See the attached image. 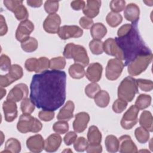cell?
Masks as SVG:
<instances>
[{
    "label": "cell",
    "instance_id": "6da1fadb",
    "mask_svg": "<svg viewBox=\"0 0 153 153\" xmlns=\"http://www.w3.org/2000/svg\"><path fill=\"white\" fill-rule=\"evenodd\" d=\"M66 74L64 71L46 70L33 75L30 99L39 109L54 111L66 100Z\"/></svg>",
    "mask_w": 153,
    "mask_h": 153
},
{
    "label": "cell",
    "instance_id": "7a4b0ae2",
    "mask_svg": "<svg viewBox=\"0 0 153 153\" xmlns=\"http://www.w3.org/2000/svg\"><path fill=\"white\" fill-rule=\"evenodd\" d=\"M115 40L123 53L124 66H127L139 56L152 54V51L139 33L137 23H131L130 30L126 35L115 38Z\"/></svg>",
    "mask_w": 153,
    "mask_h": 153
},
{
    "label": "cell",
    "instance_id": "3957f363",
    "mask_svg": "<svg viewBox=\"0 0 153 153\" xmlns=\"http://www.w3.org/2000/svg\"><path fill=\"white\" fill-rule=\"evenodd\" d=\"M63 54L65 58L73 59L75 63L81 65L84 67H85L89 63V58L87 51L82 45L69 43L65 45Z\"/></svg>",
    "mask_w": 153,
    "mask_h": 153
},
{
    "label": "cell",
    "instance_id": "277c9868",
    "mask_svg": "<svg viewBox=\"0 0 153 153\" xmlns=\"http://www.w3.org/2000/svg\"><path fill=\"white\" fill-rule=\"evenodd\" d=\"M136 79L132 76H127L122 80L118 87V97L126 101L131 102L138 93Z\"/></svg>",
    "mask_w": 153,
    "mask_h": 153
},
{
    "label": "cell",
    "instance_id": "5b68a950",
    "mask_svg": "<svg viewBox=\"0 0 153 153\" xmlns=\"http://www.w3.org/2000/svg\"><path fill=\"white\" fill-rule=\"evenodd\" d=\"M42 128V124L41 121L30 114L21 115L17 124V130L22 133H38L41 130Z\"/></svg>",
    "mask_w": 153,
    "mask_h": 153
},
{
    "label": "cell",
    "instance_id": "8992f818",
    "mask_svg": "<svg viewBox=\"0 0 153 153\" xmlns=\"http://www.w3.org/2000/svg\"><path fill=\"white\" fill-rule=\"evenodd\" d=\"M152 60V53L136 57L127 65V71L131 76H137L145 71Z\"/></svg>",
    "mask_w": 153,
    "mask_h": 153
},
{
    "label": "cell",
    "instance_id": "52a82bcc",
    "mask_svg": "<svg viewBox=\"0 0 153 153\" xmlns=\"http://www.w3.org/2000/svg\"><path fill=\"white\" fill-rule=\"evenodd\" d=\"M124 67V64L121 60L117 58L109 60L105 69L106 78L111 81L117 79L121 75Z\"/></svg>",
    "mask_w": 153,
    "mask_h": 153
},
{
    "label": "cell",
    "instance_id": "ba28073f",
    "mask_svg": "<svg viewBox=\"0 0 153 153\" xmlns=\"http://www.w3.org/2000/svg\"><path fill=\"white\" fill-rule=\"evenodd\" d=\"M23 75L22 68L17 64L12 65L8 74L0 76V85L1 87H8L14 81L20 79Z\"/></svg>",
    "mask_w": 153,
    "mask_h": 153
},
{
    "label": "cell",
    "instance_id": "9c48e42d",
    "mask_svg": "<svg viewBox=\"0 0 153 153\" xmlns=\"http://www.w3.org/2000/svg\"><path fill=\"white\" fill-rule=\"evenodd\" d=\"M139 109L135 106L131 105L124 114L120 124L121 127L126 130H130L138 121V114Z\"/></svg>",
    "mask_w": 153,
    "mask_h": 153
},
{
    "label": "cell",
    "instance_id": "30bf717a",
    "mask_svg": "<svg viewBox=\"0 0 153 153\" xmlns=\"http://www.w3.org/2000/svg\"><path fill=\"white\" fill-rule=\"evenodd\" d=\"M28 93L29 90L27 85L24 83H19L10 91L7 100L17 102L27 98Z\"/></svg>",
    "mask_w": 153,
    "mask_h": 153
},
{
    "label": "cell",
    "instance_id": "8fae6325",
    "mask_svg": "<svg viewBox=\"0 0 153 153\" xmlns=\"http://www.w3.org/2000/svg\"><path fill=\"white\" fill-rule=\"evenodd\" d=\"M59 36L63 40L71 38H79L83 34V30L76 25H65L60 27L57 33Z\"/></svg>",
    "mask_w": 153,
    "mask_h": 153
},
{
    "label": "cell",
    "instance_id": "7c38bea8",
    "mask_svg": "<svg viewBox=\"0 0 153 153\" xmlns=\"http://www.w3.org/2000/svg\"><path fill=\"white\" fill-rule=\"evenodd\" d=\"M33 30L34 25L31 21L26 20L21 22L16 31V39L21 42L26 40Z\"/></svg>",
    "mask_w": 153,
    "mask_h": 153
},
{
    "label": "cell",
    "instance_id": "4fadbf2b",
    "mask_svg": "<svg viewBox=\"0 0 153 153\" xmlns=\"http://www.w3.org/2000/svg\"><path fill=\"white\" fill-rule=\"evenodd\" d=\"M61 24L60 17L56 13L49 14L43 22V28L49 33H57Z\"/></svg>",
    "mask_w": 153,
    "mask_h": 153
},
{
    "label": "cell",
    "instance_id": "5bb4252c",
    "mask_svg": "<svg viewBox=\"0 0 153 153\" xmlns=\"http://www.w3.org/2000/svg\"><path fill=\"white\" fill-rule=\"evenodd\" d=\"M103 51L108 55L114 56L121 60H123V53L117 44L115 39L112 38H108L104 41Z\"/></svg>",
    "mask_w": 153,
    "mask_h": 153
},
{
    "label": "cell",
    "instance_id": "9a60e30c",
    "mask_svg": "<svg viewBox=\"0 0 153 153\" xmlns=\"http://www.w3.org/2000/svg\"><path fill=\"white\" fill-rule=\"evenodd\" d=\"M90 121V115L85 112H78L75 115L73 122V128L76 133H82L87 128Z\"/></svg>",
    "mask_w": 153,
    "mask_h": 153
},
{
    "label": "cell",
    "instance_id": "2e32d148",
    "mask_svg": "<svg viewBox=\"0 0 153 153\" xmlns=\"http://www.w3.org/2000/svg\"><path fill=\"white\" fill-rule=\"evenodd\" d=\"M44 141L41 135L35 134L26 140V146L30 151L39 153L44 149Z\"/></svg>",
    "mask_w": 153,
    "mask_h": 153
},
{
    "label": "cell",
    "instance_id": "e0dca14e",
    "mask_svg": "<svg viewBox=\"0 0 153 153\" xmlns=\"http://www.w3.org/2000/svg\"><path fill=\"white\" fill-rule=\"evenodd\" d=\"M119 151L121 153H136L137 152L136 145L128 135L121 136L119 139Z\"/></svg>",
    "mask_w": 153,
    "mask_h": 153
},
{
    "label": "cell",
    "instance_id": "ac0fdd59",
    "mask_svg": "<svg viewBox=\"0 0 153 153\" xmlns=\"http://www.w3.org/2000/svg\"><path fill=\"white\" fill-rule=\"evenodd\" d=\"M103 67L99 63H91L89 65L85 72L87 78L92 82H98L102 76Z\"/></svg>",
    "mask_w": 153,
    "mask_h": 153
},
{
    "label": "cell",
    "instance_id": "d6986e66",
    "mask_svg": "<svg viewBox=\"0 0 153 153\" xmlns=\"http://www.w3.org/2000/svg\"><path fill=\"white\" fill-rule=\"evenodd\" d=\"M2 109L5 120L7 122L13 121L17 117V106L15 102L6 100L3 102Z\"/></svg>",
    "mask_w": 153,
    "mask_h": 153
},
{
    "label": "cell",
    "instance_id": "ffe728a7",
    "mask_svg": "<svg viewBox=\"0 0 153 153\" xmlns=\"http://www.w3.org/2000/svg\"><path fill=\"white\" fill-rule=\"evenodd\" d=\"M62 137L58 133L50 134L44 141V149L48 152L56 151L62 143Z\"/></svg>",
    "mask_w": 153,
    "mask_h": 153
},
{
    "label": "cell",
    "instance_id": "44dd1931",
    "mask_svg": "<svg viewBox=\"0 0 153 153\" xmlns=\"http://www.w3.org/2000/svg\"><path fill=\"white\" fill-rule=\"evenodd\" d=\"M101 1L88 0L87 4L82 9V12L86 17L90 19L96 17L99 13V9L101 6Z\"/></svg>",
    "mask_w": 153,
    "mask_h": 153
},
{
    "label": "cell",
    "instance_id": "7402d4cb",
    "mask_svg": "<svg viewBox=\"0 0 153 153\" xmlns=\"http://www.w3.org/2000/svg\"><path fill=\"white\" fill-rule=\"evenodd\" d=\"M139 14L140 10L136 4L130 3L127 5L124 8V17L127 20L131 22V23H136L138 22Z\"/></svg>",
    "mask_w": 153,
    "mask_h": 153
},
{
    "label": "cell",
    "instance_id": "603a6c76",
    "mask_svg": "<svg viewBox=\"0 0 153 153\" xmlns=\"http://www.w3.org/2000/svg\"><path fill=\"white\" fill-rule=\"evenodd\" d=\"M75 109V105L71 100H68L65 105L60 109L57 115V118L61 121H69L73 118V113Z\"/></svg>",
    "mask_w": 153,
    "mask_h": 153
},
{
    "label": "cell",
    "instance_id": "cb8c5ba5",
    "mask_svg": "<svg viewBox=\"0 0 153 153\" xmlns=\"http://www.w3.org/2000/svg\"><path fill=\"white\" fill-rule=\"evenodd\" d=\"M139 124L149 132L153 131V118L152 114L148 111H143L139 118Z\"/></svg>",
    "mask_w": 153,
    "mask_h": 153
},
{
    "label": "cell",
    "instance_id": "d4e9b609",
    "mask_svg": "<svg viewBox=\"0 0 153 153\" xmlns=\"http://www.w3.org/2000/svg\"><path fill=\"white\" fill-rule=\"evenodd\" d=\"M102 133L97 127L91 126L88 128L87 133V140L88 144L97 145L100 144L102 141Z\"/></svg>",
    "mask_w": 153,
    "mask_h": 153
},
{
    "label": "cell",
    "instance_id": "484cf974",
    "mask_svg": "<svg viewBox=\"0 0 153 153\" xmlns=\"http://www.w3.org/2000/svg\"><path fill=\"white\" fill-rule=\"evenodd\" d=\"M107 33L106 26L102 23H96L90 28V34L93 39L101 40Z\"/></svg>",
    "mask_w": 153,
    "mask_h": 153
},
{
    "label": "cell",
    "instance_id": "4316f807",
    "mask_svg": "<svg viewBox=\"0 0 153 153\" xmlns=\"http://www.w3.org/2000/svg\"><path fill=\"white\" fill-rule=\"evenodd\" d=\"M94 102L96 105L100 108L106 107L110 101L109 93L105 90H100L95 96Z\"/></svg>",
    "mask_w": 153,
    "mask_h": 153
},
{
    "label": "cell",
    "instance_id": "83f0119b",
    "mask_svg": "<svg viewBox=\"0 0 153 153\" xmlns=\"http://www.w3.org/2000/svg\"><path fill=\"white\" fill-rule=\"evenodd\" d=\"M21 151V144L19 140L16 138L8 139L5 145V149L1 152L18 153Z\"/></svg>",
    "mask_w": 153,
    "mask_h": 153
},
{
    "label": "cell",
    "instance_id": "f1b7e54d",
    "mask_svg": "<svg viewBox=\"0 0 153 153\" xmlns=\"http://www.w3.org/2000/svg\"><path fill=\"white\" fill-rule=\"evenodd\" d=\"M105 144L106 150L111 153H114L118 151L119 149V140L118 138L114 135H108L106 136Z\"/></svg>",
    "mask_w": 153,
    "mask_h": 153
},
{
    "label": "cell",
    "instance_id": "f546056e",
    "mask_svg": "<svg viewBox=\"0 0 153 153\" xmlns=\"http://www.w3.org/2000/svg\"><path fill=\"white\" fill-rule=\"evenodd\" d=\"M69 75L74 79H81L85 74L84 67L78 63H74L69 66L68 69Z\"/></svg>",
    "mask_w": 153,
    "mask_h": 153
},
{
    "label": "cell",
    "instance_id": "4dcf8cb0",
    "mask_svg": "<svg viewBox=\"0 0 153 153\" xmlns=\"http://www.w3.org/2000/svg\"><path fill=\"white\" fill-rule=\"evenodd\" d=\"M151 96L148 94H140L137 97L135 102V106L139 109L142 110L148 108L151 103Z\"/></svg>",
    "mask_w": 153,
    "mask_h": 153
},
{
    "label": "cell",
    "instance_id": "1f68e13d",
    "mask_svg": "<svg viewBox=\"0 0 153 153\" xmlns=\"http://www.w3.org/2000/svg\"><path fill=\"white\" fill-rule=\"evenodd\" d=\"M38 45V41L33 37H29L26 40L21 42L22 49L27 53L35 51L37 49Z\"/></svg>",
    "mask_w": 153,
    "mask_h": 153
},
{
    "label": "cell",
    "instance_id": "d6a6232c",
    "mask_svg": "<svg viewBox=\"0 0 153 153\" xmlns=\"http://www.w3.org/2000/svg\"><path fill=\"white\" fill-rule=\"evenodd\" d=\"M106 21L109 26L112 27H115L122 22L123 17L119 13L111 11L107 14Z\"/></svg>",
    "mask_w": 153,
    "mask_h": 153
},
{
    "label": "cell",
    "instance_id": "836d02e7",
    "mask_svg": "<svg viewBox=\"0 0 153 153\" xmlns=\"http://www.w3.org/2000/svg\"><path fill=\"white\" fill-rule=\"evenodd\" d=\"M134 136L140 143H145L149 139V131L142 127L135 129Z\"/></svg>",
    "mask_w": 153,
    "mask_h": 153
},
{
    "label": "cell",
    "instance_id": "e575fe53",
    "mask_svg": "<svg viewBox=\"0 0 153 153\" xmlns=\"http://www.w3.org/2000/svg\"><path fill=\"white\" fill-rule=\"evenodd\" d=\"M16 18L19 21H25L27 20L29 17V13L26 7L23 5V3L18 5L13 10Z\"/></svg>",
    "mask_w": 153,
    "mask_h": 153
},
{
    "label": "cell",
    "instance_id": "d590c367",
    "mask_svg": "<svg viewBox=\"0 0 153 153\" xmlns=\"http://www.w3.org/2000/svg\"><path fill=\"white\" fill-rule=\"evenodd\" d=\"M66 65L65 58L62 56L52 58L50 60V68L51 70L63 69Z\"/></svg>",
    "mask_w": 153,
    "mask_h": 153
},
{
    "label": "cell",
    "instance_id": "8d00e7d4",
    "mask_svg": "<svg viewBox=\"0 0 153 153\" xmlns=\"http://www.w3.org/2000/svg\"><path fill=\"white\" fill-rule=\"evenodd\" d=\"M89 48L93 54H101L103 52V42L101 40L93 39L89 43Z\"/></svg>",
    "mask_w": 153,
    "mask_h": 153
},
{
    "label": "cell",
    "instance_id": "74e56055",
    "mask_svg": "<svg viewBox=\"0 0 153 153\" xmlns=\"http://www.w3.org/2000/svg\"><path fill=\"white\" fill-rule=\"evenodd\" d=\"M35 105L32 102L30 99L25 98L22 100L20 104V109L23 114H31L35 110Z\"/></svg>",
    "mask_w": 153,
    "mask_h": 153
},
{
    "label": "cell",
    "instance_id": "f35d334b",
    "mask_svg": "<svg viewBox=\"0 0 153 153\" xmlns=\"http://www.w3.org/2000/svg\"><path fill=\"white\" fill-rule=\"evenodd\" d=\"M100 90V85L96 82L88 84L85 88V93L90 98L94 99L97 93Z\"/></svg>",
    "mask_w": 153,
    "mask_h": 153
},
{
    "label": "cell",
    "instance_id": "ab89813d",
    "mask_svg": "<svg viewBox=\"0 0 153 153\" xmlns=\"http://www.w3.org/2000/svg\"><path fill=\"white\" fill-rule=\"evenodd\" d=\"M53 130L56 133L65 134L69 130V124L66 121L59 120L53 124Z\"/></svg>",
    "mask_w": 153,
    "mask_h": 153
},
{
    "label": "cell",
    "instance_id": "60d3db41",
    "mask_svg": "<svg viewBox=\"0 0 153 153\" xmlns=\"http://www.w3.org/2000/svg\"><path fill=\"white\" fill-rule=\"evenodd\" d=\"M88 145V140L84 137H79L74 143V148L77 152H84Z\"/></svg>",
    "mask_w": 153,
    "mask_h": 153
},
{
    "label": "cell",
    "instance_id": "b9f144b4",
    "mask_svg": "<svg viewBox=\"0 0 153 153\" xmlns=\"http://www.w3.org/2000/svg\"><path fill=\"white\" fill-rule=\"evenodd\" d=\"M59 2L57 1H46L44 3V7L45 11L49 14H54L58 11Z\"/></svg>",
    "mask_w": 153,
    "mask_h": 153
},
{
    "label": "cell",
    "instance_id": "7bdbcfd3",
    "mask_svg": "<svg viewBox=\"0 0 153 153\" xmlns=\"http://www.w3.org/2000/svg\"><path fill=\"white\" fill-rule=\"evenodd\" d=\"M137 87L144 91H150L153 88V82L151 80L145 79H136Z\"/></svg>",
    "mask_w": 153,
    "mask_h": 153
},
{
    "label": "cell",
    "instance_id": "ee69618b",
    "mask_svg": "<svg viewBox=\"0 0 153 153\" xmlns=\"http://www.w3.org/2000/svg\"><path fill=\"white\" fill-rule=\"evenodd\" d=\"M50 68V60L45 57H41L38 59L35 72L39 73L46 71Z\"/></svg>",
    "mask_w": 153,
    "mask_h": 153
},
{
    "label": "cell",
    "instance_id": "f6af8a7d",
    "mask_svg": "<svg viewBox=\"0 0 153 153\" xmlns=\"http://www.w3.org/2000/svg\"><path fill=\"white\" fill-rule=\"evenodd\" d=\"M109 7L112 11L118 13L124 10L126 1L123 0H112L109 3Z\"/></svg>",
    "mask_w": 153,
    "mask_h": 153
},
{
    "label": "cell",
    "instance_id": "bcb514c9",
    "mask_svg": "<svg viewBox=\"0 0 153 153\" xmlns=\"http://www.w3.org/2000/svg\"><path fill=\"white\" fill-rule=\"evenodd\" d=\"M127 106V102L123 99H117L112 105V110L114 112L120 114L123 112Z\"/></svg>",
    "mask_w": 153,
    "mask_h": 153
},
{
    "label": "cell",
    "instance_id": "7dc6e473",
    "mask_svg": "<svg viewBox=\"0 0 153 153\" xmlns=\"http://www.w3.org/2000/svg\"><path fill=\"white\" fill-rule=\"evenodd\" d=\"M11 60L9 57L5 54L1 55L0 57V68L2 71H8L11 68Z\"/></svg>",
    "mask_w": 153,
    "mask_h": 153
},
{
    "label": "cell",
    "instance_id": "c3c4849f",
    "mask_svg": "<svg viewBox=\"0 0 153 153\" xmlns=\"http://www.w3.org/2000/svg\"><path fill=\"white\" fill-rule=\"evenodd\" d=\"M54 112L53 111L42 110L38 113V117L40 120L44 121H50L54 117Z\"/></svg>",
    "mask_w": 153,
    "mask_h": 153
},
{
    "label": "cell",
    "instance_id": "681fc988",
    "mask_svg": "<svg viewBox=\"0 0 153 153\" xmlns=\"http://www.w3.org/2000/svg\"><path fill=\"white\" fill-rule=\"evenodd\" d=\"M38 59L30 58L26 60L25 63V69L29 72H35L37 66Z\"/></svg>",
    "mask_w": 153,
    "mask_h": 153
},
{
    "label": "cell",
    "instance_id": "f907efd6",
    "mask_svg": "<svg viewBox=\"0 0 153 153\" xmlns=\"http://www.w3.org/2000/svg\"><path fill=\"white\" fill-rule=\"evenodd\" d=\"M77 134L74 131H69L63 137V140L65 145L69 146L74 143L75 140L76 139Z\"/></svg>",
    "mask_w": 153,
    "mask_h": 153
},
{
    "label": "cell",
    "instance_id": "816d5d0a",
    "mask_svg": "<svg viewBox=\"0 0 153 153\" xmlns=\"http://www.w3.org/2000/svg\"><path fill=\"white\" fill-rule=\"evenodd\" d=\"M79 23L80 26L85 29H90L94 24L93 19H90L89 17H87L86 16L81 17L79 19Z\"/></svg>",
    "mask_w": 153,
    "mask_h": 153
},
{
    "label": "cell",
    "instance_id": "f5cc1de1",
    "mask_svg": "<svg viewBox=\"0 0 153 153\" xmlns=\"http://www.w3.org/2000/svg\"><path fill=\"white\" fill-rule=\"evenodd\" d=\"M23 1H14V0H5L3 1L4 5L7 7V8L11 11H13L14 8L19 4L23 3Z\"/></svg>",
    "mask_w": 153,
    "mask_h": 153
},
{
    "label": "cell",
    "instance_id": "db71d44e",
    "mask_svg": "<svg viewBox=\"0 0 153 153\" xmlns=\"http://www.w3.org/2000/svg\"><path fill=\"white\" fill-rule=\"evenodd\" d=\"M85 5V2L82 0L73 1L71 2V7L74 10H80L84 8Z\"/></svg>",
    "mask_w": 153,
    "mask_h": 153
},
{
    "label": "cell",
    "instance_id": "11a10c76",
    "mask_svg": "<svg viewBox=\"0 0 153 153\" xmlns=\"http://www.w3.org/2000/svg\"><path fill=\"white\" fill-rule=\"evenodd\" d=\"M86 151L88 153H100L102 151V146L100 144H88L86 149Z\"/></svg>",
    "mask_w": 153,
    "mask_h": 153
},
{
    "label": "cell",
    "instance_id": "9f6ffc18",
    "mask_svg": "<svg viewBox=\"0 0 153 153\" xmlns=\"http://www.w3.org/2000/svg\"><path fill=\"white\" fill-rule=\"evenodd\" d=\"M8 31V27L4 17L1 14L0 16V35L4 36Z\"/></svg>",
    "mask_w": 153,
    "mask_h": 153
},
{
    "label": "cell",
    "instance_id": "6f0895ef",
    "mask_svg": "<svg viewBox=\"0 0 153 153\" xmlns=\"http://www.w3.org/2000/svg\"><path fill=\"white\" fill-rule=\"evenodd\" d=\"M131 24H125L121 26L117 31L118 37H121L124 35H126L131 29Z\"/></svg>",
    "mask_w": 153,
    "mask_h": 153
},
{
    "label": "cell",
    "instance_id": "680465c9",
    "mask_svg": "<svg viewBox=\"0 0 153 153\" xmlns=\"http://www.w3.org/2000/svg\"><path fill=\"white\" fill-rule=\"evenodd\" d=\"M26 2L29 6L33 8H38L42 5V1L41 0H28Z\"/></svg>",
    "mask_w": 153,
    "mask_h": 153
},
{
    "label": "cell",
    "instance_id": "91938a15",
    "mask_svg": "<svg viewBox=\"0 0 153 153\" xmlns=\"http://www.w3.org/2000/svg\"><path fill=\"white\" fill-rule=\"evenodd\" d=\"M6 93H7L6 90L4 89L3 87H1V91H0V94H1V99H2L4 97V96H5Z\"/></svg>",
    "mask_w": 153,
    "mask_h": 153
},
{
    "label": "cell",
    "instance_id": "94428289",
    "mask_svg": "<svg viewBox=\"0 0 153 153\" xmlns=\"http://www.w3.org/2000/svg\"><path fill=\"white\" fill-rule=\"evenodd\" d=\"M143 2L146 5H149V6H152L153 4V1H143Z\"/></svg>",
    "mask_w": 153,
    "mask_h": 153
},
{
    "label": "cell",
    "instance_id": "6125c7cd",
    "mask_svg": "<svg viewBox=\"0 0 153 153\" xmlns=\"http://www.w3.org/2000/svg\"><path fill=\"white\" fill-rule=\"evenodd\" d=\"M1 145L3 143V140H4V135L2 133V131H1Z\"/></svg>",
    "mask_w": 153,
    "mask_h": 153
}]
</instances>
